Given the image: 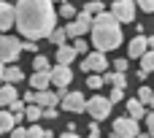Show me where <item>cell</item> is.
I'll use <instances>...</instances> for the list:
<instances>
[{
    "label": "cell",
    "instance_id": "6da1fadb",
    "mask_svg": "<svg viewBox=\"0 0 154 138\" xmlns=\"http://www.w3.org/2000/svg\"><path fill=\"white\" fill-rule=\"evenodd\" d=\"M14 27L24 35V41L49 38L57 27V11L49 0H16L14 3Z\"/></svg>",
    "mask_w": 154,
    "mask_h": 138
},
{
    "label": "cell",
    "instance_id": "7a4b0ae2",
    "mask_svg": "<svg viewBox=\"0 0 154 138\" xmlns=\"http://www.w3.org/2000/svg\"><path fill=\"white\" fill-rule=\"evenodd\" d=\"M89 33H92V46H95V52H103V54L111 52V49H116V46L122 43V27H119V22H116L108 11L92 16Z\"/></svg>",
    "mask_w": 154,
    "mask_h": 138
},
{
    "label": "cell",
    "instance_id": "3957f363",
    "mask_svg": "<svg viewBox=\"0 0 154 138\" xmlns=\"http://www.w3.org/2000/svg\"><path fill=\"white\" fill-rule=\"evenodd\" d=\"M84 111L92 117V122H103L111 114V103H108V98L92 95V100H84Z\"/></svg>",
    "mask_w": 154,
    "mask_h": 138
},
{
    "label": "cell",
    "instance_id": "277c9868",
    "mask_svg": "<svg viewBox=\"0 0 154 138\" xmlns=\"http://www.w3.org/2000/svg\"><path fill=\"white\" fill-rule=\"evenodd\" d=\"M19 43H22V41H16V38H11V35L0 33V65H14V62H16V57L22 54Z\"/></svg>",
    "mask_w": 154,
    "mask_h": 138
},
{
    "label": "cell",
    "instance_id": "5b68a950",
    "mask_svg": "<svg viewBox=\"0 0 154 138\" xmlns=\"http://www.w3.org/2000/svg\"><path fill=\"white\" fill-rule=\"evenodd\" d=\"M89 27H92V16H89L87 11H81L76 19H70V22H68L65 35H70V38H81L84 33H89Z\"/></svg>",
    "mask_w": 154,
    "mask_h": 138
},
{
    "label": "cell",
    "instance_id": "8992f818",
    "mask_svg": "<svg viewBox=\"0 0 154 138\" xmlns=\"http://www.w3.org/2000/svg\"><path fill=\"white\" fill-rule=\"evenodd\" d=\"M70 81H73L70 65H54V68H49V84H54L57 89H68Z\"/></svg>",
    "mask_w": 154,
    "mask_h": 138
},
{
    "label": "cell",
    "instance_id": "52a82bcc",
    "mask_svg": "<svg viewBox=\"0 0 154 138\" xmlns=\"http://www.w3.org/2000/svg\"><path fill=\"white\" fill-rule=\"evenodd\" d=\"M141 133L138 130V122L135 119H130V117H119V119H114V138H135Z\"/></svg>",
    "mask_w": 154,
    "mask_h": 138
},
{
    "label": "cell",
    "instance_id": "ba28073f",
    "mask_svg": "<svg viewBox=\"0 0 154 138\" xmlns=\"http://www.w3.org/2000/svg\"><path fill=\"white\" fill-rule=\"evenodd\" d=\"M108 14H111L119 24H122V22H133V19H135V3H133V0H114V8H111Z\"/></svg>",
    "mask_w": 154,
    "mask_h": 138
},
{
    "label": "cell",
    "instance_id": "9c48e42d",
    "mask_svg": "<svg viewBox=\"0 0 154 138\" xmlns=\"http://www.w3.org/2000/svg\"><path fill=\"white\" fill-rule=\"evenodd\" d=\"M106 68H108V62H106V54H103V52H89V54H84L81 71H87V73H100V71H106Z\"/></svg>",
    "mask_w": 154,
    "mask_h": 138
},
{
    "label": "cell",
    "instance_id": "30bf717a",
    "mask_svg": "<svg viewBox=\"0 0 154 138\" xmlns=\"http://www.w3.org/2000/svg\"><path fill=\"white\" fill-rule=\"evenodd\" d=\"M60 103L68 114H81L84 111V92H65L60 98Z\"/></svg>",
    "mask_w": 154,
    "mask_h": 138
},
{
    "label": "cell",
    "instance_id": "8fae6325",
    "mask_svg": "<svg viewBox=\"0 0 154 138\" xmlns=\"http://www.w3.org/2000/svg\"><path fill=\"white\" fill-rule=\"evenodd\" d=\"M35 106H41V108H54L57 103H60V92H49V89H38L35 92V100H32Z\"/></svg>",
    "mask_w": 154,
    "mask_h": 138
},
{
    "label": "cell",
    "instance_id": "7c38bea8",
    "mask_svg": "<svg viewBox=\"0 0 154 138\" xmlns=\"http://www.w3.org/2000/svg\"><path fill=\"white\" fill-rule=\"evenodd\" d=\"M8 27H14V5L0 0V33H5Z\"/></svg>",
    "mask_w": 154,
    "mask_h": 138
},
{
    "label": "cell",
    "instance_id": "4fadbf2b",
    "mask_svg": "<svg viewBox=\"0 0 154 138\" xmlns=\"http://www.w3.org/2000/svg\"><path fill=\"white\" fill-rule=\"evenodd\" d=\"M143 52H146V38H143V35H135V38L130 41V46H127V54H130L133 60H141Z\"/></svg>",
    "mask_w": 154,
    "mask_h": 138
},
{
    "label": "cell",
    "instance_id": "5bb4252c",
    "mask_svg": "<svg viewBox=\"0 0 154 138\" xmlns=\"http://www.w3.org/2000/svg\"><path fill=\"white\" fill-rule=\"evenodd\" d=\"M73 60H76L73 46H70V43H60V46H57V65H70Z\"/></svg>",
    "mask_w": 154,
    "mask_h": 138
},
{
    "label": "cell",
    "instance_id": "9a60e30c",
    "mask_svg": "<svg viewBox=\"0 0 154 138\" xmlns=\"http://www.w3.org/2000/svg\"><path fill=\"white\" fill-rule=\"evenodd\" d=\"M16 98H19L16 87H14V84H5V81H3V84H0V108H5V106H8V103H14Z\"/></svg>",
    "mask_w": 154,
    "mask_h": 138
},
{
    "label": "cell",
    "instance_id": "2e32d148",
    "mask_svg": "<svg viewBox=\"0 0 154 138\" xmlns=\"http://www.w3.org/2000/svg\"><path fill=\"white\" fill-rule=\"evenodd\" d=\"M24 79V71L19 68V65H8V68H3V81L5 84H19Z\"/></svg>",
    "mask_w": 154,
    "mask_h": 138
},
{
    "label": "cell",
    "instance_id": "e0dca14e",
    "mask_svg": "<svg viewBox=\"0 0 154 138\" xmlns=\"http://www.w3.org/2000/svg\"><path fill=\"white\" fill-rule=\"evenodd\" d=\"M100 79H103V84H111V87H119V89H125V84H127V76L116 73V71H106Z\"/></svg>",
    "mask_w": 154,
    "mask_h": 138
},
{
    "label": "cell",
    "instance_id": "ac0fdd59",
    "mask_svg": "<svg viewBox=\"0 0 154 138\" xmlns=\"http://www.w3.org/2000/svg\"><path fill=\"white\" fill-rule=\"evenodd\" d=\"M30 87L38 92V89H49V71H35L30 76Z\"/></svg>",
    "mask_w": 154,
    "mask_h": 138
},
{
    "label": "cell",
    "instance_id": "d6986e66",
    "mask_svg": "<svg viewBox=\"0 0 154 138\" xmlns=\"http://www.w3.org/2000/svg\"><path fill=\"white\" fill-rule=\"evenodd\" d=\"M127 114H130V119H143L146 117V106L138 100V98H133V100H127Z\"/></svg>",
    "mask_w": 154,
    "mask_h": 138
},
{
    "label": "cell",
    "instance_id": "ffe728a7",
    "mask_svg": "<svg viewBox=\"0 0 154 138\" xmlns=\"http://www.w3.org/2000/svg\"><path fill=\"white\" fill-rule=\"evenodd\" d=\"M14 127H16V119H14V114H11L8 108H0V136L11 133Z\"/></svg>",
    "mask_w": 154,
    "mask_h": 138
},
{
    "label": "cell",
    "instance_id": "44dd1931",
    "mask_svg": "<svg viewBox=\"0 0 154 138\" xmlns=\"http://www.w3.org/2000/svg\"><path fill=\"white\" fill-rule=\"evenodd\" d=\"M41 114H43V108H41V106H35V103H27V106H24V111H22V117H24V119H30V122H38V119H41Z\"/></svg>",
    "mask_w": 154,
    "mask_h": 138
},
{
    "label": "cell",
    "instance_id": "7402d4cb",
    "mask_svg": "<svg viewBox=\"0 0 154 138\" xmlns=\"http://www.w3.org/2000/svg\"><path fill=\"white\" fill-rule=\"evenodd\" d=\"M141 71H146V73L154 71V49H146V52H143V57H141Z\"/></svg>",
    "mask_w": 154,
    "mask_h": 138
},
{
    "label": "cell",
    "instance_id": "603a6c76",
    "mask_svg": "<svg viewBox=\"0 0 154 138\" xmlns=\"http://www.w3.org/2000/svg\"><path fill=\"white\" fill-rule=\"evenodd\" d=\"M81 11H87L89 16H95V14H103L106 11V5H103V0H89V3H84V8Z\"/></svg>",
    "mask_w": 154,
    "mask_h": 138
},
{
    "label": "cell",
    "instance_id": "cb8c5ba5",
    "mask_svg": "<svg viewBox=\"0 0 154 138\" xmlns=\"http://www.w3.org/2000/svg\"><path fill=\"white\" fill-rule=\"evenodd\" d=\"M5 108H8V111H11V114H14V119H16V125H19V122H22V119H24V117H22V111H24V103H22V100H19V98H16V100H14V103H8V106H5Z\"/></svg>",
    "mask_w": 154,
    "mask_h": 138
},
{
    "label": "cell",
    "instance_id": "d4e9b609",
    "mask_svg": "<svg viewBox=\"0 0 154 138\" xmlns=\"http://www.w3.org/2000/svg\"><path fill=\"white\" fill-rule=\"evenodd\" d=\"M65 38H68V35H65V27H54V30L49 33V41H51V43H57V46H60V43H65Z\"/></svg>",
    "mask_w": 154,
    "mask_h": 138
},
{
    "label": "cell",
    "instance_id": "484cf974",
    "mask_svg": "<svg viewBox=\"0 0 154 138\" xmlns=\"http://www.w3.org/2000/svg\"><path fill=\"white\" fill-rule=\"evenodd\" d=\"M51 65H49V57H43V54H35V60H32V71H49Z\"/></svg>",
    "mask_w": 154,
    "mask_h": 138
},
{
    "label": "cell",
    "instance_id": "4316f807",
    "mask_svg": "<svg viewBox=\"0 0 154 138\" xmlns=\"http://www.w3.org/2000/svg\"><path fill=\"white\" fill-rule=\"evenodd\" d=\"M73 52H76V57H79V54H89L92 49H89V43H87L84 38H76V43H73Z\"/></svg>",
    "mask_w": 154,
    "mask_h": 138
},
{
    "label": "cell",
    "instance_id": "83f0119b",
    "mask_svg": "<svg viewBox=\"0 0 154 138\" xmlns=\"http://www.w3.org/2000/svg\"><path fill=\"white\" fill-rule=\"evenodd\" d=\"M87 87H89V89H100V87H103V79H100L97 73H87Z\"/></svg>",
    "mask_w": 154,
    "mask_h": 138
},
{
    "label": "cell",
    "instance_id": "f1b7e54d",
    "mask_svg": "<svg viewBox=\"0 0 154 138\" xmlns=\"http://www.w3.org/2000/svg\"><path fill=\"white\" fill-rule=\"evenodd\" d=\"M60 14H62L65 19H73V16H76V5H70V3H65V0H62V5H60Z\"/></svg>",
    "mask_w": 154,
    "mask_h": 138
},
{
    "label": "cell",
    "instance_id": "f546056e",
    "mask_svg": "<svg viewBox=\"0 0 154 138\" xmlns=\"http://www.w3.org/2000/svg\"><path fill=\"white\" fill-rule=\"evenodd\" d=\"M138 100H141L143 106H149V103H152V87H141V89H138Z\"/></svg>",
    "mask_w": 154,
    "mask_h": 138
},
{
    "label": "cell",
    "instance_id": "4dcf8cb0",
    "mask_svg": "<svg viewBox=\"0 0 154 138\" xmlns=\"http://www.w3.org/2000/svg\"><path fill=\"white\" fill-rule=\"evenodd\" d=\"M133 3H135V8H141L146 14H154V0H133Z\"/></svg>",
    "mask_w": 154,
    "mask_h": 138
},
{
    "label": "cell",
    "instance_id": "1f68e13d",
    "mask_svg": "<svg viewBox=\"0 0 154 138\" xmlns=\"http://www.w3.org/2000/svg\"><path fill=\"white\" fill-rule=\"evenodd\" d=\"M24 133H27V138H43V127H38V125H30V127H24Z\"/></svg>",
    "mask_w": 154,
    "mask_h": 138
},
{
    "label": "cell",
    "instance_id": "d6a6232c",
    "mask_svg": "<svg viewBox=\"0 0 154 138\" xmlns=\"http://www.w3.org/2000/svg\"><path fill=\"white\" fill-rule=\"evenodd\" d=\"M122 98H125V92H122V89H119V87H114V89H111V95H108V103H111V106H114V103H119V100H122Z\"/></svg>",
    "mask_w": 154,
    "mask_h": 138
},
{
    "label": "cell",
    "instance_id": "836d02e7",
    "mask_svg": "<svg viewBox=\"0 0 154 138\" xmlns=\"http://www.w3.org/2000/svg\"><path fill=\"white\" fill-rule=\"evenodd\" d=\"M114 71L116 73H125L127 71V60H114Z\"/></svg>",
    "mask_w": 154,
    "mask_h": 138
},
{
    "label": "cell",
    "instance_id": "e575fe53",
    "mask_svg": "<svg viewBox=\"0 0 154 138\" xmlns=\"http://www.w3.org/2000/svg\"><path fill=\"white\" fill-rule=\"evenodd\" d=\"M87 138H100V127H97V122H89V136Z\"/></svg>",
    "mask_w": 154,
    "mask_h": 138
},
{
    "label": "cell",
    "instance_id": "d590c367",
    "mask_svg": "<svg viewBox=\"0 0 154 138\" xmlns=\"http://www.w3.org/2000/svg\"><path fill=\"white\" fill-rule=\"evenodd\" d=\"M41 117H46V119L51 122V119H57L60 114H57V108H43V114H41Z\"/></svg>",
    "mask_w": 154,
    "mask_h": 138
},
{
    "label": "cell",
    "instance_id": "8d00e7d4",
    "mask_svg": "<svg viewBox=\"0 0 154 138\" xmlns=\"http://www.w3.org/2000/svg\"><path fill=\"white\" fill-rule=\"evenodd\" d=\"M19 49H27V52H38L35 41H24V43H19Z\"/></svg>",
    "mask_w": 154,
    "mask_h": 138
},
{
    "label": "cell",
    "instance_id": "74e56055",
    "mask_svg": "<svg viewBox=\"0 0 154 138\" xmlns=\"http://www.w3.org/2000/svg\"><path fill=\"white\" fill-rule=\"evenodd\" d=\"M146 127H149V136L154 138V114H146Z\"/></svg>",
    "mask_w": 154,
    "mask_h": 138
},
{
    "label": "cell",
    "instance_id": "f35d334b",
    "mask_svg": "<svg viewBox=\"0 0 154 138\" xmlns=\"http://www.w3.org/2000/svg\"><path fill=\"white\" fill-rule=\"evenodd\" d=\"M11 138H27L24 127H14V130H11Z\"/></svg>",
    "mask_w": 154,
    "mask_h": 138
},
{
    "label": "cell",
    "instance_id": "ab89813d",
    "mask_svg": "<svg viewBox=\"0 0 154 138\" xmlns=\"http://www.w3.org/2000/svg\"><path fill=\"white\" fill-rule=\"evenodd\" d=\"M32 100H35V92H27V95L22 98V103H24V106H27V103H32Z\"/></svg>",
    "mask_w": 154,
    "mask_h": 138
},
{
    "label": "cell",
    "instance_id": "60d3db41",
    "mask_svg": "<svg viewBox=\"0 0 154 138\" xmlns=\"http://www.w3.org/2000/svg\"><path fill=\"white\" fill-rule=\"evenodd\" d=\"M135 138H152V136H149V133H138Z\"/></svg>",
    "mask_w": 154,
    "mask_h": 138
},
{
    "label": "cell",
    "instance_id": "b9f144b4",
    "mask_svg": "<svg viewBox=\"0 0 154 138\" xmlns=\"http://www.w3.org/2000/svg\"><path fill=\"white\" fill-rule=\"evenodd\" d=\"M60 138H79V136H73V133H65V136H60Z\"/></svg>",
    "mask_w": 154,
    "mask_h": 138
},
{
    "label": "cell",
    "instance_id": "7bdbcfd3",
    "mask_svg": "<svg viewBox=\"0 0 154 138\" xmlns=\"http://www.w3.org/2000/svg\"><path fill=\"white\" fill-rule=\"evenodd\" d=\"M43 138H54V133H49V130H46V133H43Z\"/></svg>",
    "mask_w": 154,
    "mask_h": 138
},
{
    "label": "cell",
    "instance_id": "ee69618b",
    "mask_svg": "<svg viewBox=\"0 0 154 138\" xmlns=\"http://www.w3.org/2000/svg\"><path fill=\"white\" fill-rule=\"evenodd\" d=\"M3 68H5V65H0V84H3Z\"/></svg>",
    "mask_w": 154,
    "mask_h": 138
},
{
    "label": "cell",
    "instance_id": "f6af8a7d",
    "mask_svg": "<svg viewBox=\"0 0 154 138\" xmlns=\"http://www.w3.org/2000/svg\"><path fill=\"white\" fill-rule=\"evenodd\" d=\"M152 106H154V89H152Z\"/></svg>",
    "mask_w": 154,
    "mask_h": 138
},
{
    "label": "cell",
    "instance_id": "bcb514c9",
    "mask_svg": "<svg viewBox=\"0 0 154 138\" xmlns=\"http://www.w3.org/2000/svg\"><path fill=\"white\" fill-rule=\"evenodd\" d=\"M49 3H62V0H49Z\"/></svg>",
    "mask_w": 154,
    "mask_h": 138
}]
</instances>
